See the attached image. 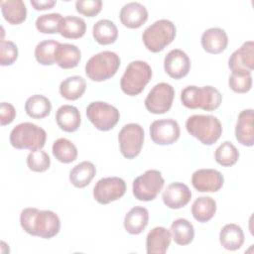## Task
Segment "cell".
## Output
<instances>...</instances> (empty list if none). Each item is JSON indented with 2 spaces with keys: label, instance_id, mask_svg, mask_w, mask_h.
<instances>
[{
  "label": "cell",
  "instance_id": "obj_1",
  "mask_svg": "<svg viewBox=\"0 0 254 254\" xmlns=\"http://www.w3.org/2000/svg\"><path fill=\"white\" fill-rule=\"evenodd\" d=\"M20 224L28 234L44 239L53 238L61 228V221L56 212L35 207H27L21 211Z\"/></svg>",
  "mask_w": 254,
  "mask_h": 254
},
{
  "label": "cell",
  "instance_id": "obj_2",
  "mask_svg": "<svg viewBox=\"0 0 254 254\" xmlns=\"http://www.w3.org/2000/svg\"><path fill=\"white\" fill-rule=\"evenodd\" d=\"M181 101L184 106L190 109L200 108L205 111H212L220 106L222 95L218 89L210 85L202 87L189 85L182 90Z\"/></svg>",
  "mask_w": 254,
  "mask_h": 254
},
{
  "label": "cell",
  "instance_id": "obj_3",
  "mask_svg": "<svg viewBox=\"0 0 254 254\" xmlns=\"http://www.w3.org/2000/svg\"><path fill=\"white\" fill-rule=\"evenodd\" d=\"M186 128L189 134L208 146L214 144L222 134V125L213 115H191L186 122Z\"/></svg>",
  "mask_w": 254,
  "mask_h": 254
},
{
  "label": "cell",
  "instance_id": "obj_4",
  "mask_svg": "<svg viewBox=\"0 0 254 254\" xmlns=\"http://www.w3.org/2000/svg\"><path fill=\"white\" fill-rule=\"evenodd\" d=\"M9 139L15 149L36 151L45 146L47 133L42 127L34 123L23 122L12 129Z\"/></svg>",
  "mask_w": 254,
  "mask_h": 254
},
{
  "label": "cell",
  "instance_id": "obj_5",
  "mask_svg": "<svg viewBox=\"0 0 254 254\" xmlns=\"http://www.w3.org/2000/svg\"><path fill=\"white\" fill-rule=\"evenodd\" d=\"M152 74V68L148 63L133 61L127 65L121 77L120 87L129 96L138 95L149 83Z\"/></svg>",
  "mask_w": 254,
  "mask_h": 254
},
{
  "label": "cell",
  "instance_id": "obj_6",
  "mask_svg": "<svg viewBox=\"0 0 254 254\" xmlns=\"http://www.w3.org/2000/svg\"><path fill=\"white\" fill-rule=\"evenodd\" d=\"M119 56L111 51H103L92 56L85 64V73L93 81H104L115 75L120 66Z\"/></svg>",
  "mask_w": 254,
  "mask_h": 254
},
{
  "label": "cell",
  "instance_id": "obj_7",
  "mask_svg": "<svg viewBox=\"0 0 254 254\" xmlns=\"http://www.w3.org/2000/svg\"><path fill=\"white\" fill-rule=\"evenodd\" d=\"M176 37L175 24L167 19H161L151 24L143 32L142 40L152 53H159L170 45Z\"/></svg>",
  "mask_w": 254,
  "mask_h": 254
},
{
  "label": "cell",
  "instance_id": "obj_8",
  "mask_svg": "<svg viewBox=\"0 0 254 254\" xmlns=\"http://www.w3.org/2000/svg\"><path fill=\"white\" fill-rule=\"evenodd\" d=\"M164 183L165 181L160 171L148 170L133 181V195L138 200H153L162 190Z\"/></svg>",
  "mask_w": 254,
  "mask_h": 254
},
{
  "label": "cell",
  "instance_id": "obj_9",
  "mask_svg": "<svg viewBox=\"0 0 254 254\" xmlns=\"http://www.w3.org/2000/svg\"><path fill=\"white\" fill-rule=\"evenodd\" d=\"M86 116L96 129L109 131L118 123L120 113L111 104L103 101H94L86 107Z\"/></svg>",
  "mask_w": 254,
  "mask_h": 254
},
{
  "label": "cell",
  "instance_id": "obj_10",
  "mask_svg": "<svg viewBox=\"0 0 254 254\" xmlns=\"http://www.w3.org/2000/svg\"><path fill=\"white\" fill-rule=\"evenodd\" d=\"M144 135L143 127L137 123H129L121 128L118 141L123 157L133 159L140 154L144 143Z\"/></svg>",
  "mask_w": 254,
  "mask_h": 254
},
{
  "label": "cell",
  "instance_id": "obj_11",
  "mask_svg": "<svg viewBox=\"0 0 254 254\" xmlns=\"http://www.w3.org/2000/svg\"><path fill=\"white\" fill-rule=\"evenodd\" d=\"M174 96V87L167 82H160L149 91L145 99V107L151 113L164 114L171 109Z\"/></svg>",
  "mask_w": 254,
  "mask_h": 254
},
{
  "label": "cell",
  "instance_id": "obj_12",
  "mask_svg": "<svg viewBox=\"0 0 254 254\" xmlns=\"http://www.w3.org/2000/svg\"><path fill=\"white\" fill-rule=\"evenodd\" d=\"M126 192L125 181L118 177L100 179L93 188V197L100 204H107L121 198Z\"/></svg>",
  "mask_w": 254,
  "mask_h": 254
},
{
  "label": "cell",
  "instance_id": "obj_13",
  "mask_svg": "<svg viewBox=\"0 0 254 254\" xmlns=\"http://www.w3.org/2000/svg\"><path fill=\"white\" fill-rule=\"evenodd\" d=\"M179 123L174 119L155 120L150 125V137L155 144L172 145L180 138Z\"/></svg>",
  "mask_w": 254,
  "mask_h": 254
},
{
  "label": "cell",
  "instance_id": "obj_14",
  "mask_svg": "<svg viewBox=\"0 0 254 254\" xmlns=\"http://www.w3.org/2000/svg\"><path fill=\"white\" fill-rule=\"evenodd\" d=\"M224 183L222 174L215 169H199L191 176L192 187L200 192H214L219 190Z\"/></svg>",
  "mask_w": 254,
  "mask_h": 254
},
{
  "label": "cell",
  "instance_id": "obj_15",
  "mask_svg": "<svg viewBox=\"0 0 254 254\" xmlns=\"http://www.w3.org/2000/svg\"><path fill=\"white\" fill-rule=\"evenodd\" d=\"M164 68L172 78L180 79L189 73L190 69V60L184 51L174 49L165 57Z\"/></svg>",
  "mask_w": 254,
  "mask_h": 254
},
{
  "label": "cell",
  "instance_id": "obj_16",
  "mask_svg": "<svg viewBox=\"0 0 254 254\" xmlns=\"http://www.w3.org/2000/svg\"><path fill=\"white\" fill-rule=\"evenodd\" d=\"M191 198L190 188L183 183H172L167 186L162 194L165 205L172 209H179L187 205Z\"/></svg>",
  "mask_w": 254,
  "mask_h": 254
},
{
  "label": "cell",
  "instance_id": "obj_17",
  "mask_svg": "<svg viewBox=\"0 0 254 254\" xmlns=\"http://www.w3.org/2000/svg\"><path fill=\"white\" fill-rule=\"evenodd\" d=\"M121 23L129 29L140 28L148 19L146 7L139 2L126 3L120 10Z\"/></svg>",
  "mask_w": 254,
  "mask_h": 254
},
{
  "label": "cell",
  "instance_id": "obj_18",
  "mask_svg": "<svg viewBox=\"0 0 254 254\" xmlns=\"http://www.w3.org/2000/svg\"><path fill=\"white\" fill-rule=\"evenodd\" d=\"M228 66L232 70L245 69L252 71L254 68V43L247 41L236 51H234L229 60Z\"/></svg>",
  "mask_w": 254,
  "mask_h": 254
},
{
  "label": "cell",
  "instance_id": "obj_19",
  "mask_svg": "<svg viewBox=\"0 0 254 254\" xmlns=\"http://www.w3.org/2000/svg\"><path fill=\"white\" fill-rule=\"evenodd\" d=\"M227 45L228 36L221 28H209L201 35V46L203 50L209 54H220L226 49Z\"/></svg>",
  "mask_w": 254,
  "mask_h": 254
},
{
  "label": "cell",
  "instance_id": "obj_20",
  "mask_svg": "<svg viewBox=\"0 0 254 254\" xmlns=\"http://www.w3.org/2000/svg\"><path fill=\"white\" fill-rule=\"evenodd\" d=\"M253 118V109H245L239 113L235 125L236 140L246 147H251L254 144Z\"/></svg>",
  "mask_w": 254,
  "mask_h": 254
},
{
  "label": "cell",
  "instance_id": "obj_21",
  "mask_svg": "<svg viewBox=\"0 0 254 254\" xmlns=\"http://www.w3.org/2000/svg\"><path fill=\"white\" fill-rule=\"evenodd\" d=\"M172 240L171 231L163 226L154 227L146 238L148 254H164L167 252Z\"/></svg>",
  "mask_w": 254,
  "mask_h": 254
},
{
  "label": "cell",
  "instance_id": "obj_22",
  "mask_svg": "<svg viewBox=\"0 0 254 254\" xmlns=\"http://www.w3.org/2000/svg\"><path fill=\"white\" fill-rule=\"evenodd\" d=\"M56 122L62 130L74 132L78 129L81 122L80 113L75 106L68 104L62 105L56 112Z\"/></svg>",
  "mask_w": 254,
  "mask_h": 254
},
{
  "label": "cell",
  "instance_id": "obj_23",
  "mask_svg": "<svg viewBox=\"0 0 254 254\" xmlns=\"http://www.w3.org/2000/svg\"><path fill=\"white\" fill-rule=\"evenodd\" d=\"M149 221V212L147 208L143 206H134L132 207L124 217V228L125 230L132 234L137 235L140 234Z\"/></svg>",
  "mask_w": 254,
  "mask_h": 254
},
{
  "label": "cell",
  "instance_id": "obj_24",
  "mask_svg": "<svg viewBox=\"0 0 254 254\" xmlns=\"http://www.w3.org/2000/svg\"><path fill=\"white\" fill-rule=\"evenodd\" d=\"M80 50L72 44H59L55 53V63L62 68L68 69L75 67L80 61Z\"/></svg>",
  "mask_w": 254,
  "mask_h": 254
},
{
  "label": "cell",
  "instance_id": "obj_25",
  "mask_svg": "<svg viewBox=\"0 0 254 254\" xmlns=\"http://www.w3.org/2000/svg\"><path fill=\"white\" fill-rule=\"evenodd\" d=\"M219 241L223 248L235 251L241 248L244 243V233L242 228L235 223L225 224L219 232Z\"/></svg>",
  "mask_w": 254,
  "mask_h": 254
},
{
  "label": "cell",
  "instance_id": "obj_26",
  "mask_svg": "<svg viewBox=\"0 0 254 254\" xmlns=\"http://www.w3.org/2000/svg\"><path fill=\"white\" fill-rule=\"evenodd\" d=\"M96 168L90 161H82L69 172V182L78 189L85 188L95 177Z\"/></svg>",
  "mask_w": 254,
  "mask_h": 254
},
{
  "label": "cell",
  "instance_id": "obj_27",
  "mask_svg": "<svg viewBox=\"0 0 254 254\" xmlns=\"http://www.w3.org/2000/svg\"><path fill=\"white\" fill-rule=\"evenodd\" d=\"M3 18L12 25H19L27 18V8L22 0L1 1Z\"/></svg>",
  "mask_w": 254,
  "mask_h": 254
},
{
  "label": "cell",
  "instance_id": "obj_28",
  "mask_svg": "<svg viewBox=\"0 0 254 254\" xmlns=\"http://www.w3.org/2000/svg\"><path fill=\"white\" fill-rule=\"evenodd\" d=\"M92 35L98 44L110 45L117 40L118 29L112 21L108 19H101L93 25Z\"/></svg>",
  "mask_w": 254,
  "mask_h": 254
},
{
  "label": "cell",
  "instance_id": "obj_29",
  "mask_svg": "<svg viewBox=\"0 0 254 254\" xmlns=\"http://www.w3.org/2000/svg\"><path fill=\"white\" fill-rule=\"evenodd\" d=\"M86 32V24L82 18L65 16L60 22L59 33L66 39H79Z\"/></svg>",
  "mask_w": 254,
  "mask_h": 254
},
{
  "label": "cell",
  "instance_id": "obj_30",
  "mask_svg": "<svg viewBox=\"0 0 254 254\" xmlns=\"http://www.w3.org/2000/svg\"><path fill=\"white\" fill-rule=\"evenodd\" d=\"M86 89L85 79L80 75H72L64 79L60 84V93L66 100H76Z\"/></svg>",
  "mask_w": 254,
  "mask_h": 254
},
{
  "label": "cell",
  "instance_id": "obj_31",
  "mask_svg": "<svg viewBox=\"0 0 254 254\" xmlns=\"http://www.w3.org/2000/svg\"><path fill=\"white\" fill-rule=\"evenodd\" d=\"M52 110L50 99L41 94L30 96L25 103V111L28 116L34 119H42L47 117Z\"/></svg>",
  "mask_w": 254,
  "mask_h": 254
},
{
  "label": "cell",
  "instance_id": "obj_32",
  "mask_svg": "<svg viewBox=\"0 0 254 254\" xmlns=\"http://www.w3.org/2000/svg\"><path fill=\"white\" fill-rule=\"evenodd\" d=\"M171 234L175 243L178 245H188L194 238L193 225L186 218H178L171 224Z\"/></svg>",
  "mask_w": 254,
  "mask_h": 254
},
{
  "label": "cell",
  "instance_id": "obj_33",
  "mask_svg": "<svg viewBox=\"0 0 254 254\" xmlns=\"http://www.w3.org/2000/svg\"><path fill=\"white\" fill-rule=\"evenodd\" d=\"M216 212V201L210 196H199L191 205V214L198 222H207Z\"/></svg>",
  "mask_w": 254,
  "mask_h": 254
},
{
  "label": "cell",
  "instance_id": "obj_34",
  "mask_svg": "<svg viewBox=\"0 0 254 254\" xmlns=\"http://www.w3.org/2000/svg\"><path fill=\"white\" fill-rule=\"evenodd\" d=\"M52 152L55 158L64 164L73 162L77 157L76 146L66 138H59L52 147Z\"/></svg>",
  "mask_w": 254,
  "mask_h": 254
},
{
  "label": "cell",
  "instance_id": "obj_35",
  "mask_svg": "<svg viewBox=\"0 0 254 254\" xmlns=\"http://www.w3.org/2000/svg\"><path fill=\"white\" fill-rule=\"evenodd\" d=\"M214 159L222 167H231L238 161L239 152L231 142L224 141L216 148Z\"/></svg>",
  "mask_w": 254,
  "mask_h": 254
},
{
  "label": "cell",
  "instance_id": "obj_36",
  "mask_svg": "<svg viewBox=\"0 0 254 254\" xmlns=\"http://www.w3.org/2000/svg\"><path fill=\"white\" fill-rule=\"evenodd\" d=\"M55 40H45L40 42L35 48L36 61L43 65H52L55 64V53L59 46Z\"/></svg>",
  "mask_w": 254,
  "mask_h": 254
},
{
  "label": "cell",
  "instance_id": "obj_37",
  "mask_svg": "<svg viewBox=\"0 0 254 254\" xmlns=\"http://www.w3.org/2000/svg\"><path fill=\"white\" fill-rule=\"evenodd\" d=\"M229 87L236 93H246L252 87L251 71L245 69L232 70L229 79Z\"/></svg>",
  "mask_w": 254,
  "mask_h": 254
},
{
  "label": "cell",
  "instance_id": "obj_38",
  "mask_svg": "<svg viewBox=\"0 0 254 254\" xmlns=\"http://www.w3.org/2000/svg\"><path fill=\"white\" fill-rule=\"evenodd\" d=\"M62 19L60 13L44 14L37 18L35 25L37 30L43 34H55L59 33V25Z\"/></svg>",
  "mask_w": 254,
  "mask_h": 254
},
{
  "label": "cell",
  "instance_id": "obj_39",
  "mask_svg": "<svg viewBox=\"0 0 254 254\" xmlns=\"http://www.w3.org/2000/svg\"><path fill=\"white\" fill-rule=\"evenodd\" d=\"M27 165L31 171L42 173L50 168L51 159L48 153L42 149L31 151L27 157Z\"/></svg>",
  "mask_w": 254,
  "mask_h": 254
},
{
  "label": "cell",
  "instance_id": "obj_40",
  "mask_svg": "<svg viewBox=\"0 0 254 254\" xmlns=\"http://www.w3.org/2000/svg\"><path fill=\"white\" fill-rule=\"evenodd\" d=\"M18 58V48L12 41L2 40L0 44V64L1 65H11Z\"/></svg>",
  "mask_w": 254,
  "mask_h": 254
},
{
  "label": "cell",
  "instance_id": "obj_41",
  "mask_svg": "<svg viewBox=\"0 0 254 254\" xmlns=\"http://www.w3.org/2000/svg\"><path fill=\"white\" fill-rule=\"evenodd\" d=\"M102 8L101 0H77L75 2L76 11L86 17L96 16Z\"/></svg>",
  "mask_w": 254,
  "mask_h": 254
},
{
  "label": "cell",
  "instance_id": "obj_42",
  "mask_svg": "<svg viewBox=\"0 0 254 254\" xmlns=\"http://www.w3.org/2000/svg\"><path fill=\"white\" fill-rule=\"evenodd\" d=\"M16 117V110L14 106L7 102H1L0 105V121L1 125L5 126L10 124Z\"/></svg>",
  "mask_w": 254,
  "mask_h": 254
},
{
  "label": "cell",
  "instance_id": "obj_43",
  "mask_svg": "<svg viewBox=\"0 0 254 254\" xmlns=\"http://www.w3.org/2000/svg\"><path fill=\"white\" fill-rule=\"evenodd\" d=\"M31 5L36 10H48L56 5L55 0H31Z\"/></svg>",
  "mask_w": 254,
  "mask_h": 254
}]
</instances>
